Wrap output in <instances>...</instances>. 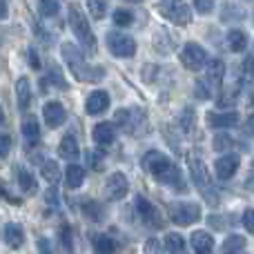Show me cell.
<instances>
[{
    "instance_id": "obj_24",
    "label": "cell",
    "mask_w": 254,
    "mask_h": 254,
    "mask_svg": "<svg viewBox=\"0 0 254 254\" xmlns=\"http://www.w3.org/2000/svg\"><path fill=\"white\" fill-rule=\"evenodd\" d=\"M212 127H237L239 125V114L234 112H225V114H210L207 116Z\"/></svg>"
},
{
    "instance_id": "obj_22",
    "label": "cell",
    "mask_w": 254,
    "mask_h": 254,
    "mask_svg": "<svg viewBox=\"0 0 254 254\" xmlns=\"http://www.w3.org/2000/svg\"><path fill=\"white\" fill-rule=\"evenodd\" d=\"M65 181H67V188H71V190L80 188V185L85 183V170L80 165H74V163H71V165L65 170Z\"/></svg>"
},
{
    "instance_id": "obj_48",
    "label": "cell",
    "mask_w": 254,
    "mask_h": 254,
    "mask_svg": "<svg viewBox=\"0 0 254 254\" xmlns=\"http://www.w3.org/2000/svg\"><path fill=\"white\" fill-rule=\"evenodd\" d=\"M250 116H254V96H252V101H250Z\"/></svg>"
},
{
    "instance_id": "obj_27",
    "label": "cell",
    "mask_w": 254,
    "mask_h": 254,
    "mask_svg": "<svg viewBox=\"0 0 254 254\" xmlns=\"http://www.w3.org/2000/svg\"><path fill=\"white\" fill-rule=\"evenodd\" d=\"M223 76H225V65H223V61H219V58L210 61V65H207V80H210L212 85H219L221 80H223Z\"/></svg>"
},
{
    "instance_id": "obj_5",
    "label": "cell",
    "mask_w": 254,
    "mask_h": 254,
    "mask_svg": "<svg viewBox=\"0 0 254 254\" xmlns=\"http://www.w3.org/2000/svg\"><path fill=\"white\" fill-rule=\"evenodd\" d=\"M158 9H161L163 16H165L167 20H172L174 25L185 27L192 22V11H190L185 0H161V2H158Z\"/></svg>"
},
{
    "instance_id": "obj_6",
    "label": "cell",
    "mask_w": 254,
    "mask_h": 254,
    "mask_svg": "<svg viewBox=\"0 0 254 254\" xmlns=\"http://www.w3.org/2000/svg\"><path fill=\"white\" fill-rule=\"evenodd\" d=\"M201 219V207L196 203H172L170 205V221L176 225H192Z\"/></svg>"
},
{
    "instance_id": "obj_10",
    "label": "cell",
    "mask_w": 254,
    "mask_h": 254,
    "mask_svg": "<svg viewBox=\"0 0 254 254\" xmlns=\"http://www.w3.org/2000/svg\"><path fill=\"white\" fill-rule=\"evenodd\" d=\"M127 192H129V183H127L125 174L116 172V174H112L110 179H107V183H105V196L110 198V201H121V198L127 196Z\"/></svg>"
},
{
    "instance_id": "obj_16",
    "label": "cell",
    "mask_w": 254,
    "mask_h": 254,
    "mask_svg": "<svg viewBox=\"0 0 254 254\" xmlns=\"http://www.w3.org/2000/svg\"><path fill=\"white\" fill-rule=\"evenodd\" d=\"M22 136H25V145H36L40 140V125L34 116H27L22 121Z\"/></svg>"
},
{
    "instance_id": "obj_26",
    "label": "cell",
    "mask_w": 254,
    "mask_h": 254,
    "mask_svg": "<svg viewBox=\"0 0 254 254\" xmlns=\"http://www.w3.org/2000/svg\"><path fill=\"white\" fill-rule=\"evenodd\" d=\"M18 183H20V188L25 190L27 194H36V190H38V183H36L34 174H31L29 170H25V167H18Z\"/></svg>"
},
{
    "instance_id": "obj_50",
    "label": "cell",
    "mask_w": 254,
    "mask_h": 254,
    "mask_svg": "<svg viewBox=\"0 0 254 254\" xmlns=\"http://www.w3.org/2000/svg\"><path fill=\"white\" fill-rule=\"evenodd\" d=\"M252 167H254V163H252Z\"/></svg>"
},
{
    "instance_id": "obj_25",
    "label": "cell",
    "mask_w": 254,
    "mask_h": 254,
    "mask_svg": "<svg viewBox=\"0 0 254 254\" xmlns=\"http://www.w3.org/2000/svg\"><path fill=\"white\" fill-rule=\"evenodd\" d=\"M94 250H96V254H114L116 241L107 234H94Z\"/></svg>"
},
{
    "instance_id": "obj_21",
    "label": "cell",
    "mask_w": 254,
    "mask_h": 254,
    "mask_svg": "<svg viewBox=\"0 0 254 254\" xmlns=\"http://www.w3.org/2000/svg\"><path fill=\"white\" fill-rule=\"evenodd\" d=\"M58 152H61V156L67 158V161H76V158L80 156L78 143H76L74 136H65V138L61 140V145H58Z\"/></svg>"
},
{
    "instance_id": "obj_15",
    "label": "cell",
    "mask_w": 254,
    "mask_h": 254,
    "mask_svg": "<svg viewBox=\"0 0 254 254\" xmlns=\"http://www.w3.org/2000/svg\"><path fill=\"white\" fill-rule=\"evenodd\" d=\"M190 243H192V248L196 254H212V250H214V239H212V234L201 232V230L192 234Z\"/></svg>"
},
{
    "instance_id": "obj_40",
    "label": "cell",
    "mask_w": 254,
    "mask_h": 254,
    "mask_svg": "<svg viewBox=\"0 0 254 254\" xmlns=\"http://www.w3.org/2000/svg\"><path fill=\"white\" fill-rule=\"evenodd\" d=\"M243 225L250 234H254V210H246L243 212Z\"/></svg>"
},
{
    "instance_id": "obj_2",
    "label": "cell",
    "mask_w": 254,
    "mask_h": 254,
    "mask_svg": "<svg viewBox=\"0 0 254 254\" xmlns=\"http://www.w3.org/2000/svg\"><path fill=\"white\" fill-rule=\"evenodd\" d=\"M143 170L149 172V174H152L154 179H158L161 183H167V185H170V183L172 185H179L181 183L179 167H176L174 163L165 156V154L156 152V149H152V152H147L143 156Z\"/></svg>"
},
{
    "instance_id": "obj_30",
    "label": "cell",
    "mask_w": 254,
    "mask_h": 254,
    "mask_svg": "<svg viewBox=\"0 0 254 254\" xmlns=\"http://www.w3.org/2000/svg\"><path fill=\"white\" fill-rule=\"evenodd\" d=\"M83 212H85V214H87L92 221H101L103 216H105L103 207L98 205L96 201H85V203H83Z\"/></svg>"
},
{
    "instance_id": "obj_19",
    "label": "cell",
    "mask_w": 254,
    "mask_h": 254,
    "mask_svg": "<svg viewBox=\"0 0 254 254\" xmlns=\"http://www.w3.org/2000/svg\"><path fill=\"white\" fill-rule=\"evenodd\" d=\"M114 119H116V125L123 127V129L129 131V134L131 131H134V134L138 131V121H136V114L131 110H119Z\"/></svg>"
},
{
    "instance_id": "obj_39",
    "label": "cell",
    "mask_w": 254,
    "mask_h": 254,
    "mask_svg": "<svg viewBox=\"0 0 254 254\" xmlns=\"http://www.w3.org/2000/svg\"><path fill=\"white\" fill-rule=\"evenodd\" d=\"M9 149H11V136L0 134V156H7Z\"/></svg>"
},
{
    "instance_id": "obj_11",
    "label": "cell",
    "mask_w": 254,
    "mask_h": 254,
    "mask_svg": "<svg viewBox=\"0 0 254 254\" xmlns=\"http://www.w3.org/2000/svg\"><path fill=\"white\" fill-rule=\"evenodd\" d=\"M43 119H45V123L52 127V129H56V127L65 125L67 112H65V107H63L61 103L52 101V103H47V105L43 107Z\"/></svg>"
},
{
    "instance_id": "obj_18",
    "label": "cell",
    "mask_w": 254,
    "mask_h": 254,
    "mask_svg": "<svg viewBox=\"0 0 254 254\" xmlns=\"http://www.w3.org/2000/svg\"><path fill=\"white\" fill-rule=\"evenodd\" d=\"M116 138V127L112 123H98L94 127V140L98 145H110Z\"/></svg>"
},
{
    "instance_id": "obj_47",
    "label": "cell",
    "mask_w": 254,
    "mask_h": 254,
    "mask_svg": "<svg viewBox=\"0 0 254 254\" xmlns=\"http://www.w3.org/2000/svg\"><path fill=\"white\" fill-rule=\"evenodd\" d=\"M248 129L254 131V116H250V119H248Z\"/></svg>"
},
{
    "instance_id": "obj_7",
    "label": "cell",
    "mask_w": 254,
    "mask_h": 254,
    "mask_svg": "<svg viewBox=\"0 0 254 254\" xmlns=\"http://www.w3.org/2000/svg\"><path fill=\"white\" fill-rule=\"evenodd\" d=\"M181 63H183L190 71H198V69L205 67L207 54H205V49H203L201 45L188 43V45H183V49H181Z\"/></svg>"
},
{
    "instance_id": "obj_35",
    "label": "cell",
    "mask_w": 254,
    "mask_h": 254,
    "mask_svg": "<svg viewBox=\"0 0 254 254\" xmlns=\"http://www.w3.org/2000/svg\"><path fill=\"white\" fill-rule=\"evenodd\" d=\"M192 127H194V110L188 107V110H183V114H181V129L192 131Z\"/></svg>"
},
{
    "instance_id": "obj_32",
    "label": "cell",
    "mask_w": 254,
    "mask_h": 254,
    "mask_svg": "<svg viewBox=\"0 0 254 254\" xmlns=\"http://www.w3.org/2000/svg\"><path fill=\"white\" fill-rule=\"evenodd\" d=\"M38 7H40V13L47 18L56 16L58 9H61V0H38Z\"/></svg>"
},
{
    "instance_id": "obj_23",
    "label": "cell",
    "mask_w": 254,
    "mask_h": 254,
    "mask_svg": "<svg viewBox=\"0 0 254 254\" xmlns=\"http://www.w3.org/2000/svg\"><path fill=\"white\" fill-rule=\"evenodd\" d=\"M228 47L232 49L234 54L246 52V47H248V34H246V31H241V29H232L228 34Z\"/></svg>"
},
{
    "instance_id": "obj_46",
    "label": "cell",
    "mask_w": 254,
    "mask_h": 254,
    "mask_svg": "<svg viewBox=\"0 0 254 254\" xmlns=\"http://www.w3.org/2000/svg\"><path fill=\"white\" fill-rule=\"evenodd\" d=\"M7 18V0H0V20Z\"/></svg>"
},
{
    "instance_id": "obj_12",
    "label": "cell",
    "mask_w": 254,
    "mask_h": 254,
    "mask_svg": "<svg viewBox=\"0 0 254 254\" xmlns=\"http://www.w3.org/2000/svg\"><path fill=\"white\" fill-rule=\"evenodd\" d=\"M239 163H241V158H239L237 154H225V156L216 158V163H214L216 176H219V179H223V181L232 179L234 172L239 170Z\"/></svg>"
},
{
    "instance_id": "obj_4",
    "label": "cell",
    "mask_w": 254,
    "mask_h": 254,
    "mask_svg": "<svg viewBox=\"0 0 254 254\" xmlns=\"http://www.w3.org/2000/svg\"><path fill=\"white\" fill-rule=\"evenodd\" d=\"M67 16H69V27H71V31H74V36L78 38L83 52L87 54V56H94V54H96V38H94V31H92V27H89L85 13L80 11L76 4H69Z\"/></svg>"
},
{
    "instance_id": "obj_45",
    "label": "cell",
    "mask_w": 254,
    "mask_h": 254,
    "mask_svg": "<svg viewBox=\"0 0 254 254\" xmlns=\"http://www.w3.org/2000/svg\"><path fill=\"white\" fill-rule=\"evenodd\" d=\"M246 71H248L250 76H254V56H252V58H248V61H246Z\"/></svg>"
},
{
    "instance_id": "obj_8",
    "label": "cell",
    "mask_w": 254,
    "mask_h": 254,
    "mask_svg": "<svg viewBox=\"0 0 254 254\" xmlns=\"http://www.w3.org/2000/svg\"><path fill=\"white\" fill-rule=\"evenodd\" d=\"M107 47H110V52L119 58H129L136 54L134 38L121 34V31H110V34H107Z\"/></svg>"
},
{
    "instance_id": "obj_3",
    "label": "cell",
    "mask_w": 254,
    "mask_h": 254,
    "mask_svg": "<svg viewBox=\"0 0 254 254\" xmlns=\"http://www.w3.org/2000/svg\"><path fill=\"white\" fill-rule=\"evenodd\" d=\"M63 58H65V63L69 65V69L74 71V76L78 80L94 83V80H98V78H103V76H105V69L87 65V61L83 58V52H80V47H76V45H71V43L63 45Z\"/></svg>"
},
{
    "instance_id": "obj_9",
    "label": "cell",
    "mask_w": 254,
    "mask_h": 254,
    "mask_svg": "<svg viewBox=\"0 0 254 254\" xmlns=\"http://www.w3.org/2000/svg\"><path fill=\"white\" fill-rule=\"evenodd\" d=\"M136 212H138L140 221H143L147 228H163V219H161V212L156 210V205H152V203L147 201V198L138 196L136 198Z\"/></svg>"
},
{
    "instance_id": "obj_49",
    "label": "cell",
    "mask_w": 254,
    "mask_h": 254,
    "mask_svg": "<svg viewBox=\"0 0 254 254\" xmlns=\"http://www.w3.org/2000/svg\"><path fill=\"white\" fill-rule=\"evenodd\" d=\"M127 2H140V0H127Z\"/></svg>"
},
{
    "instance_id": "obj_14",
    "label": "cell",
    "mask_w": 254,
    "mask_h": 254,
    "mask_svg": "<svg viewBox=\"0 0 254 254\" xmlns=\"http://www.w3.org/2000/svg\"><path fill=\"white\" fill-rule=\"evenodd\" d=\"M2 237H4V243H7L9 248H13V250H18V248L25 243V232H22V228L18 223H7L4 225Z\"/></svg>"
},
{
    "instance_id": "obj_37",
    "label": "cell",
    "mask_w": 254,
    "mask_h": 254,
    "mask_svg": "<svg viewBox=\"0 0 254 254\" xmlns=\"http://www.w3.org/2000/svg\"><path fill=\"white\" fill-rule=\"evenodd\" d=\"M145 254H163V243L158 239H147L145 241Z\"/></svg>"
},
{
    "instance_id": "obj_13",
    "label": "cell",
    "mask_w": 254,
    "mask_h": 254,
    "mask_svg": "<svg viewBox=\"0 0 254 254\" xmlns=\"http://www.w3.org/2000/svg\"><path fill=\"white\" fill-rule=\"evenodd\" d=\"M85 107H87V114H92V116L103 114V112H107V107H110V94L103 92V89H96V92L89 94Z\"/></svg>"
},
{
    "instance_id": "obj_36",
    "label": "cell",
    "mask_w": 254,
    "mask_h": 254,
    "mask_svg": "<svg viewBox=\"0 0 254 254\" xmlns=\"http://www.w3.org/2000/svg\"><path fill=\"white\" fill-rule=\"evenodd\" d=\"M194 7H196L198 13L207 16V13L214 11V0H194Z\"/></svg>"
},
{
    "instance_id": "obj_28",
    "label": "cell",
    "mask_w": 254,
    "mask_h": 254,
    "mask_svg": "<svg viewBox=\"0 0 254 254\" xmlns=\"http://www.w3.org/2000/svg\"><path fill=\"white\" fill-rule=\"evenodd\" d=\"M40 174H43V179L49 181V183H58V181H61V167H58L56 161H43Z\"/></svg>"
},
{
    "instance_id": "obj_1",
    "label": "cell",
    "mask_w": 254,
    "mask_h": 254,
    "mask_svg": "<svg viewBox=\"0 0 254 254\" xmlns=\"http://www.w3.org/2000/svg\"><path fill=\"white\" fill-rule=\"evenodd\" d=\"M188 170H190V174H192V181L196 183L198 192L203 194V198H205L207 203H212V205H216V203H219V192H216L214 181H212L210 172H207L205 161L201 158V154H198L196 149H192V152L188 154Z\"/></svg>"
},
{
    "instance_id": "obj_31",
    "label": "cell",
    "mask_w": 254,
    "mask_h": 254,
    "mask_svg": "<svg viewBox=\"0 0 254 254\" xmlns=\"http://www.w3.org/2000/svg\"><path fill=\"white\" fill-rule=\"evenodd\" d=\"M87 7L96 20H103L107 13V0H87Z\"/></svg>"
},
{
    "instance_id": "obj_44",
    "label": "cell",
    "mask_w": 254,
    "mask_h": 254,
    "mask_svg": "<svg viewBox=\"0 0 254 254\" xmlns=\"http://www.w3.org/2000/svg\"><path fill=\"white\" fill-rule=\"evenodd\" d=\"M0 196L4 198V201H11V203H20V198H16V196H11V194L7 192V190L2 188V185H0Z\"/></svg>"
},
{
    "instance_id": "obj_17",
    "label": "cell",
    "mask_w": 254,
    "mask_h": 254,
    "mask_svg": "<svg viewBox=\"0 0 254 254\" xmlns=\"http://www.w3.org/2000/svg\"><path fill=\"white\" fill-rule=\"evenodd\" d=\"M246 252H248V241L243 237H239V234L228 237L223 241V246H221V254H246Z\"/></svg>"
},
{
    "instance_id": "obj_38",
    "label": "cell",
    "mask_w": 254,
    "mask_h": 254,
    "mask_svg": "<svg viewBox=\"0 0 254 254\" xmlns=\"http://www.w3.org/2000/svg\"><path fill=\"white\" fill-rule=\"evenodd\" d=\"M196 96L198 98H210L212 96V83L210 80H198L196 83Z\"/></svg>"
},
{
    "instance_id": "obj_33",
    "label": "cell",
    "mask_w": 254,
    "mask_h": 254,
    "mask_svg": "<svg viewBox=\"0 0 254 254\" xmlns=\"http://www.w3.org/2000/svg\"><path fill=\"white\" fill-rule=\"evenodd\" d=\"M112 18H114V25H119V27H129L134 22V13L127 11V9H116Z\"/></svg>"
},
{
    "instance_id": "obj_41",
    "label": "cell",
    "mask_w": 254,
    "mask_h": 254,
    "mask_svg": "<svg viewBox=\"0 0 254 254\" xmlns=\"http://www.w3.org/2000/svg\"><path fill=\"white\" fill-rule=\"evenodd\" d=\"M61 241L65 246V250H71V234H69V225H63L61 230Z\"/></svg>"
},
{
    "instance_id": "obj_34",
    "label": "cell",
    "mask_w": 254,
    "mask_h": 254,
    "mask_svg": "<svg viewBox=\"0 0 254 254\" xmlns=\"http://www.w3.org/2000/svg\"><path fill=\"white\" fill-rule=\"evenodd\" d=\"M232 147V138L228 134H216L214 136V149L216 152H228Z\"/></svg>"
},
{
    "instance_id": "obj_42",
    "label": "cell",
    "mask_w": 254,
    "mask_h": 254,
    "mask_svg": "<svg viewBox=\"0 0 254 254\" xmlns=\"http://www.w3.org/2000/svg\"><path fill=\"white\" fill-rule=\"evenodd\" d=\"M38 252L40 254H54L52 252V246H49L47 239H38Z\"/></svg>"
},
{
    "instance_id": "obj_20",
    "label": "cell",
    "mask_w": 254,
    "mask_h": 254,
    "mask_svg": "<svg viewBox=\"0 0 254 254\" xmlns=\"http://www.w3.org/2000/svg\"><path fill=\"white\" fill-rule=\"evenodd\" d=\"M16 94H18V107H20V112H25L27 107L31 105V87H29V80H27L25 76H22V78H18Z\"/></svg>"
},
{
    "instance_id": "obj_43",
    "label": "cell",
    "mask_w": 254,
    "mask_h": 254,
    "mask_svg": "<svg viewBox=\"0 0 254 254\" xmlns=\"http://www.w3.org/2000/svg\"><path fill=\"white\" fill-rule=\"evenodd\" d=\"M210 223L214 225L216 230H223V228H228V225H225V219H221V216H210Z\"/></svg>"
},
{
    "instance_id": "obj_29",
    "label": "cell",
    "mask_w": 254,
    "mask_h": 254,
    "mask_svg": "<svg viewBox=\"0 0 254 254\" xmlns=\"http://www.w3.org/2000/svg\"><path fill=\"white\" fill-rule=\"evenodd\" d=\"M165 248L172 254H183L185 252V239L176 232H167L165 234Z\"/></svg>"
}]
</instances>
